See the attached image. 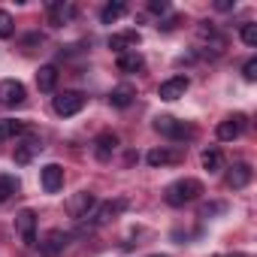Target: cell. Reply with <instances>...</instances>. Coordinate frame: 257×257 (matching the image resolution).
<instances>
[{"mask_svg":"<svg viewBox=\"0 0 257 257\" xmlns=\"http://www.w3.org/2000/svg\"><path fill=\"white\" fill-rule=\"evenodd\" d=\"M67 245H70V233H64V230H49V233L43 236V242H40V251H43V257H58V254H64Z\"/></svg>","mask_w":257,"mask_h":257,"instance_id":"cell-4","label":"cell"},{"mask_svg":"<svg viewBox=\"0 0 257 257\" xmlns=\"http://www.w3.org/2000/svg\"><path fill=\"white\" fill-rule=\"evenodd\" d=\"M40 182H43V188H46L49 194L61 191V188H64V167H61V164H46V167L40 170Z\"/></svg>","mask_w":257,"mask_h":257,"instance_id":"cell-9","label":"cell"},{"mask_svg":"<svg viewBox=\"0 0 257 257\" xmlns=\"http://www.w3.org/2000/svg\"><path fill=\"white\" fill-rule=\"evenodd\" d=\"M97 206V197L94 194H88V191H82V194H73L70 200H67V215L70 218H88V212Z\"/></svg>","mask_w":257,"mask_h":257,"instance_id":"cell-7","label":"cell"},{"mask_svg":"<svg viewBox=\"0 0 257 257\" xmlns=\"http://www.w3.org/2000/svg\"><path fill=\"white\" fill-rule=\"evenodd\" d=\"M197 37H200V43H206V46H209V49H212L215 55L227 49V40H224V34H218V31H215V28H212L209 22H203V25H200Z\"/></svg>","mask_w":257,"mask_h":257,"instance_id":"cell-12","label":"cell"},{"mask_svg":"<svg viewBox=\"0 0 257 257\" xmlns=\"http://www.w3.org/2000/svg\"><path fill=\"white\" fill-rule=\"evenodd\" d=\"M115 149H118V137H115V134H100V137L94 140V155H97V161H109V158L115 155Z\"/></svg>","mask_w":257,"mask_h":257,"instance_id":"cell-15","label":"cell"},{"mask_svg":"<svg viewBox=\"0 0 257 257\" xmlns=\"http://www.w3.org/2000/svg\"><path fill=\"white\" fill-rule=\"evenodd\" d=\"M155 131L164 134V137H173V140L191 137V127H185L182 121H176V118H170V115H158V118H155Z\"/></svg>","mask_w":257,"mask_h":257,"instance_id":"cell-5","label":"cell"},{"mask_svg":"<svg viewBox=\"0 0 257 257\" xmlns=\"http://www.w3.org/2000/svg\"><path fill=\"white\" fill-rule=\"evenodd\" d=\"M143 67H146V58L140 52H124V55H118V70L121 73H140Z\"/></svg>","mask_w":257,"mask_h":257,"instance_id":"cell-20","label":"cell"},{"mask_svg":"<svg viewBox=\"0 0 257 257\" xmlns=\"http://www.w3.org/2000/svg\"><path fill=\"white\" fill-rule=\"evenodd\" d=\"M146 161H149L152 167H167V164H176V161H179V155H176V152H170V149H152V152L146 155Z\"/></svg>","mask_w":257,"mask_h":257,"instance_id":"cell-21","label":"cell"},{"mask_svg":"<svg viewBox=\"0 0 257 257\" xmlns=\"http://www.w3.org/2000/svg\"><path fill=\"white\" fill-rule=\"evenodd\" d=\"M124 13H127V7L121 4V0H115V4H106V7L100 10V22H103V25H112V22H118Z\"/></svg>","mask_w":257,"mask_h":257,"instance_id":"cell-22","label":"cell"},{"mask_svg":"<svg viewBox=\"0 0 257 257\" xmlns=\"http://www.w3.org/2000/svg\"><path fill=\"white\" fill-rule=\"evenodd\" d=\"M221 13H227V10H233V4H230V0H218V4H215Z\"/></svg>","mask_w":257,"mask_h":257,"instance_id":"cell-31","label":"cell"},{"mask_svg":"<svg viewBox=\"0 0 257 257\" xmlns=\"http://www.w3.org/2000/svg\"><path fill=\"white\" fill-rule=\"evenodd\" d=\"M16 191H19V179L16 176H0V203H7Z\"/></svg>","mask_w":257,"mask_h":257,"instance_id":"cell-25","label":"cell"},{"mask_svg":"<svg viewBox=\"0 0 257 257\" xmlns=\"http://www.w3.org/2000/svg\"><path fill=\"white\" fill-rule=\"evenodd\" d=\"M16 34V22H13V16L7 13V10H0V37H13Z\"/></svg>","mask_w":257,"mask_h":257,"instance_id":"cell-26","label":"cell"},{"mask_svg":"<svg viewBox=\"0 0 257 257\" xmlns=\"http://www.w3.org/2000/svg\"><path fill=\"white\" fill-rule=\"evenodd\" d=\"M167 10H170V4H167V0H149V13L161 16V13H167Z\"/></svg>","mask_w":257,"mask_h":257,"instance_id":"cell-29","label":"cell"},{"mask_svg":"<svg viewBox=\"0 0 257 257\" xmlns=\"http://www.w3.org/2000/svg\"><path fill=\"white\" fill-rule=\"evenodd\" d=\"M242 124H245V118H242V115H233V118L221 121V124H218V140H221V143H233V140H239Z\"/></svg>","mask_w":257,"mask_h":257,"instance_id":"cell-13","label":"cell"},{"mask_svg":"<svg viewBox=\"0 0 257 257\" xmlns=\"http://www.w3.org/2000/svg\"><path fill=\"white\" fill-rule=\"evenodd\" d=\"M140 40H143L140 31H121V34H112V37H109V49H115V52H121V55L131 52V49L137 52Z\"/></svg>","mask_w":257,"mask_h":257,"instance_id":"cell-11","label":"cell"},{"mask_svg":"<svg viewBox=\"0 0 257 257\" xmlns=\"http://www.w3.org/2000/svg\"><path fill=\"white\" fill-rule=\"evenodd\" d=\"M134 97H137V88H134L131 82H124V85L112 88V94H109V103H112L115 109H127V106L134 103Z\"/></svg>","mask_w":257,"mask_h":257,"instance_id":"cell-14","label":"cell"},{"mask_svg":"<svg viewBox=\"0 0 257 257\" xmlns=\"http://www.w3.org/2000/svg\"><path fill=\"white\" fill-rule=\"evenodd\" d=\"M212 212H224V203H215V206H206V209H203V218H209Z\"/></svg>","mask_w":257,"mask_h":257,"instance_id":"cell-30","label":"cell"},{"mask_svg":"<svg viewBox=\"0 0 257 257\" xmlns=\"http://www.w3.org/2000/svg\"><path fill=\"white\" fill-rule=\"evenodd\" d=\"M55 112L58 115H64V118H70V115H76V112H82V106H85V94L82 91H61L58 97H55Z\"/></svg>","mask_w":257,"mask_h":257,"instance_id":"cell-2","label":"cell"},{"mask_svg":"<svg viewBox=\"0 0 257 257\" xmlns=\"http://www.w3.org/2000/svg\"><path fill=\"white\" fill-rule=\"evenodd\" d=\"M16 230H19L25 245H37V215H34V209H22L16 215Z\"/></svg>","mask_w":257,"mask_h":257,"instance_id":"cell-3","label":"cell"},{"mask_svg":"<svg viewBox=\"0 0 257 257\" xmlns=\"http://www.w3.org/2000/svg\"><path fill=\"white\" fill-rule=\"evenodd\" d=\"M25 97H28V91H25V85L19 79H4L0 82V103L19 106V103H25Z\"/></svg>","mask_w":257,"mask_h":257,"instance_id":"cell-8","label":"cell"},{"mask_svg":"<svg viewBox=\"0 0 257 257\" xmlns=\"http://www.w3.org/2000/svg\"><path fill=\"white\" fill-rule=\"evenodd\" d=\"M248 182H251V167H248V164H233V170L227 173V188L242 191Z\"/></svg>","mask_w":257,"mask_h":257,"instance_id":"cell-18","label":"cell"},{"mask_svg":"<svg viewBox=\"0 0 257 257\" xmlns=\"http://www.w3.org/2000/svg\"><path fill=\"white\" fill-rule=\"evenodd\" d=\"M40 152H43V143H40L37 137H31V140H25L22 146H16V164L25 167V164H31Z\"/></svg>","mask_w":257,"mask_h":257,"instance_id":"cell-16","label":"cell"},{"mask_svg":"<svg viewBox=\"0 0 257 257\" xmlns=\"http://www.w3.org/2000/svg\"><path fill=\"white\" fill-rule=\"evenodd\" d=\"M242 76H245L248 82H254V79H257V58H248V61H245V67H242Z\"/></svg>","mask_w":257,"mask_h":257,"instance_id":"cell-28","label":"cell"},{"mask_svg":"<svg viewBox=\"0 0 257 257\" xmlns=\"http://www.w3.org/2000/svg\"><path fill=\"white\" fill-rule=\"evenodd\" d=\"M188 88H191V79H188V76H173V79H167V82L158 88V97L167 100V103H173V100L185 97Z\"/></svg>","mask_w":257,"mask_h":257,"instance_id":"cell-6","label":"cell"},{"mask_svg":"<svg viewBox=\"0 0 257 257\" xmlns=\"http://www.w3.org/2000/svg\"><path fill=\"white\" fill-rule=\"evenodd\" d=\"M200 194H203V185H200L197 179H179V182H173V185L167 188L164 200L179 209V206H185V203H194Z\"/></svg>","mask_w":257,"mask_h":257,"instance_id":"cell-1","label":"cell"},{"mask_svg":"<svg viewBox=\"0 0 257 257\" xmlns=\"http://www.w3.org/2000/svg\"><path fill=\"white\" fill-rule=\"evenodd\" d=\"M73 16H76L73 4H61V0H52V4H49V25L52 28H64Z\"/></svg>","mask_w":257,"mask_h":257,"instance_id":"cell-10","label":"cell"},{"mask_svg":"<svg viewBox=\"0 0 257 257\" xmlns=\"http://www.w3.org/2000/svg\"><path fill=\"white\" fill-rule=\"evenodd\" d=\"M227 257H248V254H239V251H236V254H227Z\"/></svg>","mask_w":257,"mask_h":257,"instance_id":"cell-32","label":"cell"},{"mask_svg":"<svg viewBox=\"0 0 257 257\" xmlns=\"http://www.w3.org/2000/svg\"><path fill=\"white\" fill-rule=\"evenodd\" d=\"M200 164H203V170L218 173V170L224 167V158H221V152H218V149H206V152H203V158H200Z\"/></svg>","mask_w":257,"mask_h":257,"instance_id":"cell-23","label":"cell"},{"mask_svg":"<svg viewBox=\"0 0 257 257\" xmlns=\"http://www.w3.org/2000/svg\"><path fill=\"white\" fill-rule=\"evenodd\" d=\"M152 257H167V254H152Z\"/></svg>","mask_w":257,"mask_h":257,"instance_id":"cell-33","label":"cell"},{"mask_svg":"<svg viewBox=\"0 0 257 257\" xmlns=\"http://www.w3.org/2000/svg\"><path fill=\"white\" fill-rule=\"evenodd\" d=\"M37 88H40L43 94H52V91L58 88V67H55V64L40 67V73H37Z\"/></svg>","mask_w":257,"mask_h":257,"instance_id":"cell-17","label":"cell"},{"mask_svg":"<svg viewBox=\"0 0 257 257\" xmlns=\"http://www.w3.org/2000/svg\"><path fill=\"white\" fill-rule=\"evenodd\" d=\"M242 43H245V46H251V49L257 46V25H251V22H248V25H242Z\"/></svg>","mask_w":257,"mask_h":257,"instance_id":"cell-27","label":"cell"},{"mask_svg":"<svg viewBox=\"0 0 257 257\" xmlns=\"http://www.w3.org/2000/svg\"><path fill=\"white\" fill-rule=\"evenodd\" d=\"M124 209H127V200H109V203H103V206L97 209V218H94V221H97V224H109V221L118 218Z\"/></svg>","mask_w":257,"mask_h":257,"instance_id":"cell-19","label":"cell"},{"mask_svg":"<svg viewBox=\"0 0 257 257\" xmlns=\"http://www.w3.org/2000/svg\"><path fill=\"white\" fill-rule=\"evenodd\" d=\"M19 134H25L22 121H16V118H4V121H0V140H13Z\"/></svg>","mask_w":257,"mask_h":257,"instance_id":"cell-24","label":"cell"}]
</instances>
